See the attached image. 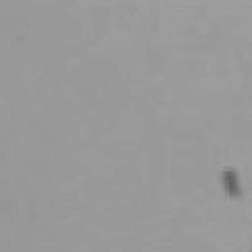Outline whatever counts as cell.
<instances>
[{
  "instance_id": "6da1fadb",
  "label": "cell",
  "mask_w": 252,
  "mask_h": 252,
  "mask_svg": "<svg viewBox=\"0 0 252 252\" xmlns=\"http://www.w3.org/2000/svg\"><path fill=\"white\" fill-rule=\"evenodd\" d=\"M220 182H222V189L229 194V197H242V182L237 177V169H232V166H224L222 174H220Z\"/></svg>"
}]
</instances>
